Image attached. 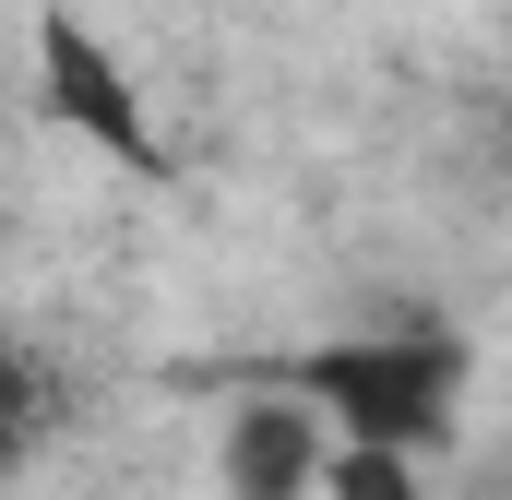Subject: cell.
I'll return each mask as SVG.
<instances>
[{"mask_svg":"<svg viewBox=\"0 0 512 500\" xmlns=\"http://www.w3.org/2000/svg\"><path fill=\"white\" fill-rule=\"evenodd\" d=\"M239 381H286L298 405H322L334 441H393V453H441L465 429V346L441 322H382V334H334L298 358H251Z\"/></svg>","mask_w":512,"mask_h":500,"instance_id":"cell-1","label":"cell"},{"mask_svg":"<svg viewBox=\"0 0 512 500\" xmlns=\"http://www.w3.org/2000/svg\"><path fill=\"white\" fill-rule=\"evenodd\" d=\"M36 108L72 131V143H96L108 167H131V179H155L167 155H155V108H143V84H131V60L84 24V12H36Z\"/></svg>","mask_w":512,"mask_h":500,"instance_id":"cell-2","label":"cell"},{"mask_svg":"<svg viewBox=\"0 0 512 500\" xmlns=\"http://www.w3.org/2000/svg\"><path fill=\"white\" fill-rule=\"evenodd\" d=\"M322 465H334L322 405H298L286 381L227 393V417H215V489L227 500H322Z\"/></svg>","mask_w":512,"mask_h":500,"instance_id":"cell-3","label":"cell"},{"mask_svg":"<svg viewBox=\"0 0 512 500\" xmlns=\"http://www.w3.org/2000/svg\"><path fill=\"white\" fill-rule=\"evenodd\" d=\"M60 429H72V370H60L36 334L0 322V477H24Z\"/></svg>","mask_w":512,"mask_h":500,"instance_id":"cell-4","label":"cell"},{"mask_svg":"<svg viewBox=\"0 0 512 500\" xmlns=\"http://www.w3.org/2000/svg\"><path fill=\"white\" fill-rule=\"evenodd\" d=\"M322 500H429V453H393V441H334Z\"/></svg>","mask_w":512,"mask_h":500,"instance_id":"cell-5","label":"cell"}]
</instances>
